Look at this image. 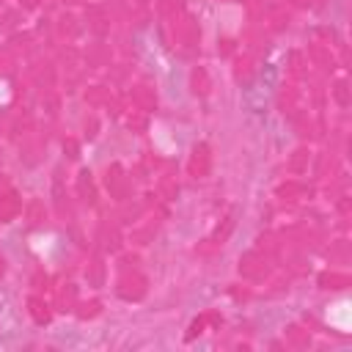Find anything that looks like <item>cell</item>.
Here are the masks:
<instances>
[{
    "label": "cell",
    "instance_id": "cell-1",
    "mask_svg": "<svg viewBox=\"0 0 352 352\" xmlns=\"http://www.w3.org/2000/svg\"><path fill=\"white\" fill-rule=\"evenodd\" d=\"M275 82H278V66H275V63H267V66L258 72V77L248 85V91H245V102H248L253 110L264 107L267 96L275 91Z\"/></svg>",
    "mask_w": 352,
    "mask_h": 352
}]
</instances>
